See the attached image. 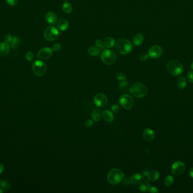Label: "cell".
I'll use <instances>...</instances> for the list:
<instances>
[{
  "label": "cell",
  "mask_w": 193,
  "mask_h": 193,
  "mask_svg": "<svg viewBox=\"0 0 193 193\" xmlns=\"http://www.w3.org/2000/svg\"><path fill=\"white\" fill-rule=\"evenodd\" d=\"M132 96L136 98H142L145 97L148 93V88L144 84L135 83L129 88Z\"/></svg>",
  "instance_id": "obj_1"
},
{
  "label": "cell",
  "mask_w": 193,
  "mask_h": 193,
  "mask_svg": "<svg viewBox=\"0 0 193 193\" xmlns=\"http://www.w3.org/2000/svg\"><path fill=\"white\" fill-rule=\"evenodd\" d=\"M116 49L121 55H126L131 52L133 45L131 42L125 38H120L116 43Z\"/></svg>",
  "instance_id": "obj_2"
},
{
  "label": "cell",
  "mask_w": 193,
  "mask_h": 193,
  "mask_svg": "<svg viewBox=\"0 0 193 193\" xmlns=\"http://www.w3.org/2000/svg\"><path fill=\"white\" fill-rule=\"evenodd\" d=\"M124 173L121 169L113 168L107 174V180L111 184L115 185L120 183L124 179Z\"/></svg>",
  "instance_id": "obj_3"
},
{
  "label": "cell",
  "mask_w": 193,
  "mask_h": 193,
  "mask_svg": "<svg viewBox=\"0 0 193 193\" xmlns=\"http://www.w3.org/2000/svg\"><path fill=\"white\" fill-rule=\"evenodd\" d=\"M100 57L104 64L107 65H111L116 62L117 59V55L113 50L107 49L102 52Z\"/></svg>",
  "instance_id": "obj_4"
},
{
  "label": "cell",
  "mask_w": 193,
  "mask_h": 193,
  "mask_svg": "<svg viewBox=\"0 0 193 193\" xmlns=\"http://www.w3.org/2000/svg\"><path fill=\"white\" fill-rule=\"evenodd\" d=\"M167 69L169 73L173 76H179L183 71V64L177 60H172L168 62Z\"/></svg>",
  "instance_id": "obj_5"
},
{
  "label": "cell",
  "mask_w": 193,
  "mask_h": 193,
  "mask_svg": "<svg viewBox=\"0 0 193 193\" xmlns=\"http://www.w3.org/2000/svg\"><path fill=\"white\" fill-rule=\"evenodd\" d=\"M59 35V34L58 28L52 26L45 29L44 36L46 40L48 42H53L58 38Z\"/></svg>",
  "instance_id": "obj_6"
},
{
  "label": "cell",
  "mask_w": 193,
  "mask_h": 193,
  "mask_svg": "<svg viewBox=\"0 0 193 193\" xmlns=\"http://www.w3.org/2000/svg\"><path fill=\"white\" fill-rule=\"evenodd\" d=\"M32 69L35 75L41 76L45 74L47 68L46 64L43 61L41 60H37L32 64Z\"/></svg>",
  "instance_id": "obj_7"
},
{
  "label": "cell",
  "mask_w": 193,
  "mask_h": 193,
  "mask_svg": "<svg viewBox=\"0 0 193 193\" xmlns=\"http://www.w3.org/2000/svg\"><path fill=\"white\" fill-rule=\"evenodd\" d=\"M119 101L121 107L127 110L132 109L134 105L133 98L128 94H124L121 96Z\"/></svg>",
  "instance_id": "obj_8"
},
{
  "label": "cell",
  "mask_w": 193,
  "mask_h": 193,
  "mask_svg": "<svg viewBox=\"0 0 193 193\" xmlns=\"http://www.w3.org/2000/svg\"><path fill=\"white\" fill-rule=\"evenodd\" d=\"M185 164L183 162L181 161H177L173 164L171 172L173 175L179 176L185 172Z\"/></svg>",
  "instance_id": "obj_9"
},
{
  "label": "cell",
  "mask_w": 193,
  "mask_h": 193,
  "mask_svg": "<svg viewBox=\"0 0 193 193\" xmlns=\"http://www.w3.org/2000/svg\"><path fill=\"white\" fill-rule=\"evenodd\" d=\"M108 99L107 96L104 93H97L94 97V103L96 107L103 108L106 105Z\"/></svg>",
  "instance_id": "obj_10"
},
{
  "label": "cell",
  "mask_w": 193,
  "mask_h": 193,
  "mask_svg": "<svg viewBox=\"0 0 193 193\" xmlns=\"http://www.w3.org/2000/svg\"><path fill=\"white\" fill-rule=\"evenodd\" d=\"M163 53V49L159 45H153L149 49L148 55L152 59H158Z\"/></svg>",
  "instance_id": "obj_11"
},
{
  "label": "cell",
  "mask_w": 193,
  "mask_h": 193,
  "mask_svg": "<svg viewBox=\"0 0 193 193\" xmlns=\"http://www.w3.org/2000/svg\"><path fill=\"white\" fill-rule=\"evenodd\" d=\"M53 51L52 48L49 47H45L41 49L37 53V57L40 60H45L51 57L53 55Z\"/></svg>",
  "instance_id": "obj_12"
},
{
  "label": "cell",
  "mask_w": 193,
  "mask_h": 193,
  "mask_svg": "<svg viewBox=\"0 0 193 193\" xmlns=\"http://www.w3.org/2000/svg\"><path fill=\"white\" fill-rule=\"evenodd\" d=\"M45 20L49 24L54 25L57 23L58 17L55 13L53 11H49L45 15Z\"/></svg>",
  "instance_id": "obj_13"
},
{
  "label": "cell",
  "mask_w": 193,
  "mask_h": 193,
  "mask_svg": "<svg viewBox=\"0 0 193 193\" xmlns=\"http://www.w3.org/2000/svg\"><path fill=\"white\" fill-rule=\"evenodd\" d=\"M143 137L146 141H152L155 138V133L151 129L147 128L143 131Z\"/></svg>",
  "instance_id": "obj_14"
},
{
  "label": "cell",
  "mask_w": 193,
  "mask_h": 193,
  "mask_svg": "<svg viewBox=\"0 0 193 193\" xmlns=\"http://www.w3.org/2000/svg\"><path fill=\"white\" fill-rule=\"evenodd\" d=\"M10 51L9 44L7 42L0 43V57H4L9 54Z\"/></svg>",
  "instance_id": "obj_15"
},
{
  "label": "cell",
  "mask_w": 193,
  "mask_h": 193,
  "mask_svg": "<svg viewBox=\"0 0 193 193\" xmlns=\"http://www.w3.org/2000/svg\"><path fill=\"white\" fill-rule=\"evenodd\" d=\"M69 21L65 19H61L57 22V27L60 31H66L69 28Z\"/></svg>",
  "instance_id": "obj_16"
},
{
  "label": "cell",
  "mask_w": 193,
  "mask_h": 193,
  "mask_svg": "<svg viewBox=\"0 0 193 193\" xmlns=\"http://www.w3.org/2000/svg\"><path fill=\"white\" fill-rule=\"evenodd\" d=\"M144 179V176L139 173H136L131 176L130 178V183L134 185L140 184Z\"/></svg>",
  "instance_id": "obj_17"
},
{
  "label": "cell",
  "mask_w": 193,
  "mask_h": 193,
  "mask_svg": "<svg viewBox=\"0 0 193 193\" xmlns=\"http://www.w3.org/2000/svg\"><path fill=\"white\" fill-rule=\"evenodd\" d=\"M102 117L107 122H111L114 121V114L110 110H105L102 112Z\"/></svg>",
  "instance_id": "obj_18"
},
{
  "label": "cell",
  "mask_w": 193,
  "mask_h": 193,
  "mask_svg": "<svg viewBox=\"0 0 193 193\" xmlns=\"http://www.w3.org/2000/svg\"><path fill=\"white\" fill-rule=\"evenodd\" d=\"M104 47L107 49H110L113 48L115 44V40L114 38L112 37H107L104 40Z\"/></svg>",
  "instance_id": "obj_19"
},
{
  "label": "cell",
  "mask_w": 193,
  "mask_h": 193,
  "mask_svg": "<svg viewBox=\"0 0 193 193\" xmlns=\"http://www.w3.org/2000/svg\"><path fill=\"white\" fill-rule=\"evenodd\" d=\"M102 117V112L100 109H94L92 113V117L94 121H100L101 118Z\"/></svg>",
  "instance_id": "obj_20"
},
{
  "label": "cell",
  "mask_w": 193,
  "mask_h": 193,
  "mask_svg": "<svg viewBox=\"0 0 193 193\" xmlns=\"http://www.w3.org/2000/svg\"><path fill=\"white\" fill-rule=\"evenodd\" d=\"M144 41V37L143 35L138 34L136 35L133 38V43L136 46H140L141 45Z\"/></svg>",
  "instance_id": "obj_21"
},
{
  "label": "cell",
  "mask_w": 193,
  "mask_h": 193,
  "mask_svg": "<svg viewBox=\"0 0 193 193\" xmlns=\"http://www.w3.org/2000/svg\"><path fill=\"white\" fill-rule=\"evenodd\" d=\"M148 179L151 181H155L158 179L159 177V173L156 170H152V172H148V175L147 176Z\"/></svg>",
  "instance_id": "obj_22"
},
{
  "label": "cell",
  "mask_w": 193,
  "mask_h": 193,
  "mask_svg": "<svg viewBox=\"0 0 193 193\" xmlns=\"http://www.w3.org/2000/svg\"><path fill=\"white\" fill-rule=\"evenodd\" d=\"M186 80L184 77L181 76L177 80V86L179 90H183L186 86Z\"/></svg>",
  "instance_id": "obj_23"
},
{
  "label": "cell",
  "mask_w": 193,
  "mask_h": 193,
  "mask_svg": "<svg viewBox=\"0 0 193 193\" xmlns=\"http://www.w3.org/2000/svg\"><path fill=\"white\" fill-rule=\"evenodd\" d=\"M88 52L90 55L98 56L100 54V49L96 47H90L88 49Z\"/></svg>",
  "instance_id": "obj_24"
},
{
  "label": "cell",
  "mask_w": 193,
  "mask_h": 193,
  "mask_svg": "<svg viewBox=\"0 0 193 193\" xmlns=\"http://www.w3.org/2000/svg\"><path fill=\"white\" fill-rule=\"evenodd\" d=\"M62 10L66 14H70L73 11V6L69 2H66L62 5Z\"/></svg>",
  "instance_id": "obj_25"
},
{
  "label": "cell",
  "mask_w": 193,
  "mask_h": 193,
  "mask_svg": "<svg viewBox=\"0 0 193 193\" xmlns=\"http://www.w3.org/2000/svg\"><path fill=\"white\" fill-rule=\"evenodd\" d=\"M21 44V40L17 36L13 37V40L10 42V47L11 48L17 49Z\"/></svg>",
  "instance_id": "obj_26"
},
{
  "label": "cell",
  "mask_w": 193,
  "mask_h": 193,
  "mask_svg": "<svg viewBox=\"0 0 193 193\" xmlns=\"http://www.w3.org/2000/svg\"><path fill=\"white\" fill-rule=\"evenodd\" d=\"M119 88L121 92H126L128 90L129 88V82L127 80H124L122 81L119 85Z\"/></svg>",
  "instance_id": "obj_27"
},
{
  "label": "cell",
  "mask_w": 193,
  "mask_h": 193,
  "mask_svg": "<svg viewBox=\"0 0 193 193\" xmlns=\"http://www.w3.org/2000/svg\"><path fill=\"white\" fill-rule=\"evenodd\" d=\"M140 190L141 191H148L150 189V185L148 181H144L140 183Z\"/></svg>",
  "instance_id": "obj_28"
},
{
  "label": "cell",
  "mask_w": 193,
  "mask_h": 193,
  "mask_svg": "<svg viewBox=\"0 0 193 193\" xmlns=\"http://www.w3.org/2000/svg\"><path fill=\"white\" fill-rule=\"evenodd\" d=\"M173 181H174V179H173V176H171V175H168V176L166 177L165 180H164L165 185L166 186H171L173 183Z\"/></svg>",
  "instance_id": "obj_29"
},
{
  "label": "cell",
  "mask_w": 193,
  "mask_h": 193,
  "mask_svg": "<svg viewBox=\"0 0 193 193\" xmlns=\"http://www.w3.org/2000/svg\"><path fill=\"white\" fill-rule=\"evenodd\" d=\"M1 186L2 189L5 190H9L10 189V183L7 182V181H2L1 183Z\"/></svg>",
  "instance_id": "obj_30"
},
{
  "label": "cell",
  "mask_w": 193,
  "mask_h": 193,
  "mask_svg": "<svg viewBox=\"0 0 193 193\" xmlns=\"http://www.w3.org/2000/svg\"><path fill=\"white\" fill-rule=\"evenodd\" d=\"M25 57H26V59L28 61H30V62L32 61L33 60V59H34V55H33V53L32 52H27Z\"/></svg>",
  "instance_id": "obj_31"
},
{
  "label": "cell",
  "mask_w": 193,
  "mask_h": 193,
  "mask_svg": "<svg viewBox=\"0 0 193 193\" xmlns=\"http://www.w3.org/2000/svg\"><path fill=\"white\" fill-rule=\"evenodd\" d=\"M117 80L119 81H124L127 80V76L123 72H118L116 75Z\"/></svg>",
  "instance_id": "obj_32"
},
{
  "label": "cell",
  "mask_w": 193,
  "mask_h": 193,
  "mask_svg": "<svg viewBox=\"0 0 193 193\" xmlns=\"http://www.w3.org/2000/svg\"><path fill=\"white\" fill-rule=\"evenodd\" d=\"M95 45L96 47H98V48L100 49H104L105 48V47H104V43L103 42H102L100 39H97L95 42Z\"/></svg>",
  "instance_id": "obj_33"
},
{
  "label": "cell",
  "mask_w": 193,
  "mask_h": 193,
  "mask_svg": "<svg viewBox=\"0 0 193 193\" xmlns=\"http://www.w3.org/2000/svg\"><path fill=\"white\" fill-rule=\"evenodd\" d=\"M62 48V45L59 43H56L55 44H54L53 46V51H55V52H58L59 51H60V49Z\"/></svg>",
  "instance_id": "obj_34"
},
{
  "label": "cell",
  "mask_w": 193,
  "mask_h": 193,
  "mask_svg": "<svg viewBox=\"0 0 193 193\" xmlns=\"http://www.w3.org/2000/svg\"><path fill=\"white\" fill-rule=\"evenodd\" d=\"M84 124H85V127L88 128H90L93 126V124H94V122H93V121L92 120L88 119V120H87L85 121Z\"/></svg>",
  "instance_id": "obj_35"
},
{
  "label": "cell",
  "mask_w": 193,
  "mask_h": 193,
  "mask_svg": "<svg viewBox=\"0 0 193 193\" xmlns=\"http://www.w3.org/2000/svg\"><path fill=\"white\" fill-rule=\"evenodd\" d=\"M6 3L11 6H15L18 2V0H5Z\"/></svg>",
  "instance_id": "obj_36"
},
{
  "label": "cell",
  "mask_w": 193,
  "mask_h": 193,
  "mask_svg": "<svg viewBox=\"0 0 193 193\" xmlns=\"http://www.w3.org/2000/svg\"><path fill=\"white\" fill-rule=\"evenodd\" d=\"M148 54H146V53H142L141 55H140V60L142 61H146L148 58Z\"/></svg>",
  "instance_id": "obj_37"
},
{
  "label": "cell",
  "mask_w": 193,
  "mask_h": 193,
  "mask_svg": "<svg viewBox=\"0 0 193 193\" xmlns=\"http://www.w3.org/2000/svg\"><path fill=\"white\" fill-rule=\"evenodd\" d=\"M187 80L190 83H193V72L190 71L187 73Z\"/></svg>",
  "instance_id": "obj_38"
},
{
  "label": "cell",
  "mask_w": 193,
  "mask_h": 193,
  "mask_svg": "<svg viewBox=\"0 0 193 193\" xmlns=\"http://www.w3.org/2000/svg\"><path fill=\"white\" fill-rule=\"evenodd\" d=\"M13 37L12 36V35L11 34H7V35L5 36V37L4 38V40L5 42H7V43H10L11 40H13Z\"/></svg>",
  "instance_id": "obj_39"
},
{
  "label": "cell",
  "mask_w": 193,
  "mask_h": 193,
  "mask_svg": "<svg viewBox=\"0 0 193 193\" xmlns=\"http://www.w3.org/2000/svg\"><path fill=\"white\" fill-rule=\"evenodd\" d=\"M111 110L112 111L115 113H117L120 110V108L117 105H113L112 107H111Z\"/></svg>",
  "instance_id": "obj_40"
},
{
  "label": "cell",
  "mask_w": 193,
  "mask_h": 193,
  "mask_svg": "<svg viewBox=\"0 0 193 193\" xmlns=\"http://www.w3.org/2000/svg\"><path fill=\"white\" fill-rule=\"evenodd\" d=\"M149 191L152 193H159V190L158 189V188H156V187H154V186L152 187H150Z\"/></svg>",
  "instance_id": "obj_41"
},
{
  "label": "cell",
  "mask_w": 193,
  "mask_h": 193,
  "mask_svg": "<svg viewBox=\"0 0 193 193\" xmlns=\"http://www.w3.org/2000/svg\"><path fill=\"white\" fill-rule=\"evenodd\" d=\"M4 166H3L2 164L0 163V174L4 172Z\"/></svg>",
  "instance_id": "obj_42"
},
{
  "label": "cell",
  "mask_w": 193,
  "mask_h": 193,
  "mask_svg": "<svg viewBox=\"0 0 193 193\" xmlns=\"http://www.w3.org/2000/svg\"><path fill=\"white\" fill-rule=\"evenodd\" d=\"M190 175L191 176V177H192L193 179V168H192L191 169H190Z\"/></svg>",
  "instance_id": "obj_43"
},
{
  "label": "cell",
  "mask_w": 193,
  "mask_h": 193,
  "mask_svg": "<svg viewBox=\"0 0 193 193\" xmlns=\"http://www.w3.org/2000/svg\"><path fill=\"white\" fill-rule=\"evenodd\" d=\"M148 172H148V171H145V172H143L142 175L144 176H147L148 175Z\"/></svg>",
  "instance_id": "obj_44"
},
{
  "label": "cell",
  "mask_w": 193,
  "mask_h": 193,
  "mask_svg": "<svg viewBox=\"0 0 193 193\" xmlns=\"http://www.w3.org/2000/svg\"><path fill=\"white\" fill-rule=\"evenodd\" d=\"M3 189H2V187H0V193H3Z\"/></svg>",
  "instance_id": "obj_45"
},
{
  "label": "cell",
  "mask_w": 193,
  "mask_h": 193,
  "mask_svg": "<svg viewBox=\"0 0 193 193\" xmlns=\"http://www.w3.org/2000/svg\"><path fill=\"white\" fill-rule=\"evenodd\" d=\"M191 69H192L193 70V61L192 63H191Z\"/></svg>",
  "instance_id": "obj_46"
},
{
  "label": "cell",
  "mask_w": 193,
  "mask_h": 193,
  "mask_svg": "<svg viewBox=\"0 0 193 193\" xmlns=\"http://www.w3.org/2000/svg\"><path fill=\"white\" fill-rule=\"evenodd\" d=\"M64 1H68V0H64Z\"/></svg>",
  "instance_id": "obj_47"
}]
</instances>
